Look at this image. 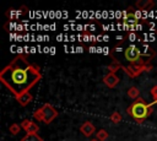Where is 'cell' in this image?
<instances>
[{"instance_id": "obj_11", "label": "cell", "mask_w": 157, "mask_h": 141, "mask_svg": "<svg viewBox=\"0 0 157 141\" xmlns=\"http://www.w3.org/2000/svg\"><path fill=\"white\" fill-rule=\"evenodd\" d=\"M107 69H108V71L109 72H112V74H115L119 69H123V65H121V63L119 61V60H117V59H113V61L107 66Z\"/></svg>"}, {"instance_id": "obj_2", "label": "cell", "mask_w": 157, "mask_h": 141, "mask_svg": "<svg viewBox=\"0 0 157 141\" xmlns=\"http://www.w3.org/2000/svg\"><path fill=\"white\" fill-rule=\"evenodd\" d=\"M151 112H152V104L146 103L145 99L141 97L135 99L134 103H131L126 109V113L137 123H142L144 120H146L151 114Z\"/></svg>"}, {"instance_id": "obj_10", "label": "cell", "mask_w": 157, "mask_h": 141, "mask_svg": "<svg viewBox=\"0 0 157 141\" xmlns=\"http://www.w3.org/2000/svg\"><path fill=\"white\" fill-rule=\"evenodd\" d=\"M32 98H33L32 93H31V92H27V93H23V94L18 96V97L16 98V101H17V103H18L21 107H26V105L32 101Z\"/></svg>"}, {"instance_id": "obj_12", "label": "cell", "mask_w": 157, "mask_h": 141, "mask_svg": "<svg viewBox=\"0 0 157 141\" xmlns=\"http://www.w3.org/2000/svg\"><path fill=\"white\" fill-rule=\"evenodd\" d=\"M20 141H44L38 134H26Z\"/></svg>"}, {"instance_id": "obj_13", "label": "cell", "mask_w": 157, "mask_h": 141, "mask_svg": "<svg viewBox=\"0 0 157 141\" xmlns=\"http://www.w3.org/2000/svg\"><path fill=\"white\" fill-rule=\"evenodd\" d=\"M128 97H129V98H132V99H137V98L140 97V91H139V88L135 87V86L130 87V88L128 90Z\"/></svg>"}, {"instance_id": "obj_17", "label": "cell", "mask_w": 157, "mask_h": 141, "mask_svg": "<svg viewBox=\"0 0 157 141\" xmlns=\"http://www.w3.org/2000/svg\"><path fill=\"white\" fill-rule=\"evenodd\" d=\"M150 93H151V96H152V98H153V101H152L151 104H152V105L157 104V86H153V87L151 88Z\"/></svg>"}, {"instance_id": "obj_6", "label": "cell", "mask_w": 157, "mask_h": 141, "mask_svg": "<svg viewBox=\"0 0 157 141\" xmlns=\"http://www.w3.org/2000/svg\"><path fill=\"white\" fill-rule=\"evenodd\" d=\"M21 126L26 131V134H38L39 131V126L29 119H23L21 121Z\"/></svg>"}, {"instance_id": "obj_7", "label": "cell", "mask_w": 157, "mask_h": 141, "mask_svg": "<svg viewBox=\"0 0 157 141\" xmlns=\"http://www.w3.org/2000/svg\"><path fill=\"white\" fill-rule=\"evenodd\" d=\"M119 77L117 76V74H112V72H108L107 75L103 76V83L108 87V88H114L118 83H119Z\"/></svg>"}, {"instance_id": "obj_15", "label": "cell", "mask_w": 157, "mask_h": 141, "mask_svg": "<svg viewBox=\"0 0 157 141\" xmlns=\"http://www.w3.org/2000/svg\"><path fill=\"white\" fill-rule=\"evenodd\" d=\"M96 139H97L98 141H105V140L108 139V132H107V130H104V129L98 130V131L96 132Z\"/></svg>"}, {"instance_id": "obj_3", "label": "cell", "mask_w": 157, "mask_h": 141, "mask_svg": "<svg viewBox=\"0 0 157 141\" xmlns=\"http://www.w3.org/2000/svg\"><path fill=\"white\" fill-rule=\"evenodd\" d=\"M56 116H58V110L49 103H44L33 113V118L38 121H43L44 124H50Z\"/></svg>"}, {"instance_id": "obj_18", "label": "cell", "mask_w": 157, "mask_h": 141, "mask_svg": "<svg viewBox=\"0 0 157 141\" xmlns=\"http://www.w3.org/2000/svg\"><path fill=\"white\" fill-rule=\"evenodd\" d=\"M91 141H98V140H97V139H92Z\"/></svg>"}, {"instance_id": "obj_9", "label": "cell", "mask_w": 157, "mask_h": 141, "mask_svg": "<svg viewBox=\"0 0 157 141\" xmlns=\"http://www.w3.org/2000/svg\"><path fill=\"white\" fill-rule=\"evenodd\" d=\"M155 6V2L152 0H137L135 2V7L140 11H147L151 10Z\"/></svg>"}, {"instance_id": "obj_8", "label": "cell", "mask_w": 157, "mask_h": 141, "mask_svg": "<svg viewBox=\"0 0 157 141\" xmlns=\"http://www.w3.org/2000/svg\"><path fill=\"white\" fill-rule=\"evenodd\" d=\"M80 131H81L86 137H90V136H92V135L94 134L96 128H94V125H93L91 121H85V123L80 126Z\"/></svg>"}, {"instance_id": "obj_14", "label": "cell", "mask_w": 157, "mask_h": 141, "mask_svg": "<svg viewBox=\"0 0 157 141\" xmlns=\"http://www.w3.org/2000/svg\"><path fill=\"white\" fill-rule=\"evenodd\" d=\"M21 130H22V126H21V124H17V123L11 124L9 128V131L11 135H17V134H20Z\"/></svg>"}, {"instance_id": "obj_4", "label": "cell", "mask_w": 157, "mask_h": 141, "mask_svg": "<svg viewBox=\"0 0 157 141\" xmlns=\"http://www.w3.org/2000/svg\"><path fill=\"white\" fill-rule=\"evenodd\" d=\"M153 69V66L151 64H145V65H140V64H129L128 66L123 65V71L131 78L141 75L142 72H148Z\"/></svg>"}, {"instance_id": "obj_16", "label": "cell", "mask_w": 157, "mask_h": 141, "mask_svg": "<svg viewBox=\"0 0 157 141\" xmlns=\"http://www.w3.org/2000/svg\"><path fill=\"white\" fill-rule=\"evenodd\" d=\"M109 119H110V121H112V123L118 124V123H120V121H121V114H120L119 112H113V113L110 114Z\"/></svg>"}, {"instance_id": "obj_1", "label": "cell", "mask_w": 157, "mask_h": 141, "mask_svg": "<svg viewBox=\"0 0 157 141\" xmlns=\"http://www.w3.org/2000/svg\"><path fill=\"white\" fill-rule=\"evenodd\" d=\"M42 72L39 66L31 63L25 55H16L1 71L0 81L17 98L18 96L31 92V90L40 81Z\"/></svg>"}, {"instance_id": "obj_5", "label": "cell", "mask_w": 157, "mask_h": 141, "mask_svg": "<svg viewBox=\"0 0 157 141\" xmlns=\"http://www.w3.org/2000/svg\"><path fill=\"white\" fill-rule=\"evenodd\" d=\"M141 55H142V51L137 45L131 44L124 49V56H125V60L129 61V64L139 63V60L141 59Z\"/></svg>"}]
</instances>
